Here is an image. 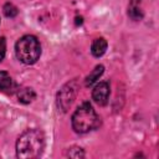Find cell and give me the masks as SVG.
<instances>
[{
	"mask_svg": "<svg viewBox=\"0 0 159 159\" xmlns=\"http://www.w3.org/2000/svg\"><path fill=\"white\" fill-rule=\"evenodd\" d=\"M45 148V135L40 129L25 130L16 142V155L20 159L39 158Z\"/></svg>",
	"mask_w": 159,
	"mask_h": 159,
	"instance_id": "6da1fadb",
	"label": "cell"
},
{
	"mask_svg": "<svg viewBox=\"0 0 159 159\" xmlns=\"http://www.w3.org/2000/svg\"><path fill=\"white\" fill-rule=\"evenodd\" d=\"M99 124H101V119L88 102L81 104L72 116V128L77 133L91 132L98 128Z\"/></svg>",
	"mask_w": 159,
	"mask_h": 159,
	"instance_id": "7a4b0ae2",
	"label": "cell"
},
{
	"mask_svg": "<svg viewBox=\"0 0 159 159\" xmlns=\"http://www.w3.org/2000/svg\"><path fill=\"white\" fill-rule=\"evenodd\" d=\"M16 57L25 65L35 63L41 55V46L39 40L32 35L22 36L15 46Z\"/></svg>",
	"mask_w": 159,
	"mask_h": 159,
	"instance_id": "3957f363",
	"label": "cell"
},
{
	"mask_svg": "<svg viewBox=\"0 0 159 159\" xmlns=\"http://www.w3.org/2000/svg\"><path fill=\"white\" fill-rule=\"evenodd\" d=\"M76 93H77V86H76V81H72L70 83H67L57 94V104H58V108H61L63 112H66L75 97H76Z\"/></svg>",
	"mask_w": 159,
	"mask_h": 159,
	"instance_id": "277c9868",
	"label": "cell"
},
{
	"mask_svg": "<svg viewBox=\"0 0 159 159\" xmlns=\"http://www.w3.org/2000/svg\"><path fill=\"white\" fill-rule=\"evenodd\" d=\"M92 98L98 106H106L109 98V84L107 82H99L92 91Z\"/></svg>",
	"mask_w": 159,
	"mask_h": 159,
	"instance_id": "5b68a950",
	"label": "cell"
},
{
	"mask_svg": "<svg viewBox=\"0 0 159 159\" xmlns=\"http://www.w3.org/2000/svg\"><path fill=\"white\" fill-rule=\"evenodd\" d=\"M107 46H108V43H107V41H106L103 37L96 39V40L93 41L92 46H91V52H92V55H93L94 57H101V56L106 52Z\"/></svg>",
	"mask_w": 159,
	"mask_h": 159,
	"instance_id": "8992f818",
	"label": "cell"
},
{
	"mask_svg": "<svg viewBox=\"0 0 159 159\" xmlns=\"http://www.w3.org/2000/svg\"><path fill=\"white\" fill-rule=\"evenodd\" d=\"M17 97H19V101L21 103H30L35 99L36 94L34 92L32 88H29V87H25V88H21L19 92H17Z\"/></svg>",
	"mask_w": 159,
	"mask_h": 159,
	"instance_id": "52a82bcc",
	"label": "cell"
},
{
	"mask_svg": "<svg viewBox=\"0 0 159 159\" xmlns=\"http://www.w3.org/2000/svg\"><path fill=\"white\" fill-rule=\"evenodd\" d=\"M14 87V82L10 75L5 71H0V91H10Z\"/></svg>",
	"mask_w": 159,
	"mask_h": 159,
	"instance_id": "ba28073f",
	"label": "cell"
},
{
	"mask_svg": "<svg viewBox=\"0 0 159 159\" xmlns=\"http://www.w3.org/2000/svg\"><path fill=\"white\" fill-rule=\"evenodd\" d=\"M103 71H104V67L102 66V65H98V66H96L94 67V70L86 77V86H92L101 76H102V73H103Z\"/></svg>",
	"mask_w": 159,
	"mask_h": 159,
	"instance_id": "9c48e42d",
	"label": "cell"
},
{
	"mask_svg": "<svg viewBox=\"0 0 159 159\" xmlns=\"http://www.w3.org/2000/svg\"><path fill=\"white\" fill-rule=\"evenodd\" d=\"M139 2H140V0H132V2H130V5H129V11H128V14H129V16H130L133 20H139V19H142V16H143V14H142V11H140V9H139Z\"/></svg>",
	"mask_w": 159,
	"mask_h": 159,
	"instance_id": "30bf717a",
	"label": "cell"
},
{
	"mask_svg": "<svg viewBox=\"0 0 159 159\" xmlns=\"http://www.w3.org/2000/svg\"><path fill=\"white\" fill-rule=\"evenodd\" d=\"M4 14H5V16H7V17H14V16H16L17 15V12H19V10H17V7L14 5V4H11V2H6L5 5H4Z\"/></svg>",
	"mask_w": 159,
	"mask_h": 159,
	"instance_id": "8fae6325",
	"label": "cell"
},
{
	"mask_svg": "<svg viewBox=\"0 0 159 159\" xmlns=\"http://www.w3.org/2000/svg\"><path fill=\"white\" fill-rule=\"evenodd\" d=\"M66 155L70 157V158H82V157H84V153H83V150L81 148L73 147V148H70L67 150Z\"/></svg>",
	"mask_w": 159,
	"mask_h": 159,
	"instance_id": "7c38bea8",
	"label": "cell"
},
{
	"mask_svg": "<svg viewBox=\"0 0 159 159\" xmlns=\"http://www.w3.org/2000/svg\"><path fill=\"white\" fill-rule=\"evenodd\" d=\"M6 52V40L5 37H0V61L4 60Z\"/></svg>",
	"mask_w": 159,
	"mask_h": 159,
	"instance_id": "4fadbf2b",
	"label": "cell"
}]
</instances>
